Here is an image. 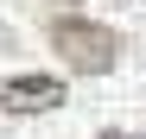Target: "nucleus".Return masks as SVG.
<instances>
[{
	"label": "nucleus",
	"instance_id": "3",
	"mask_svg": "<svg viewBox=\"0 0 146 139\" xmlns=\"http://www.w3.org/2000/svg\"><path fill=\"white\" fill-rule=\"evenodd\" d=\"M95 139H146V133H114V127H102V133H95Z\"/></svg>",
	"mask_w": 146,
	"mask_h": 139
},
{
	"label": "nucleus",
	"instance_id": "2",
	"mask_svg": "<svg viewBox=\"0 0 146 139\" xmlns=\"http://www.w3.org/2000/svg\"><path fill=\"white\" fill-rule=\"evenodd\" d=\"M0 101L13 114H44V108H64V82L57 76H13V82H0Z\"/></svg>",
	"mask_w": 146,
	"mask_h": 139
},
{
	"label": "nucleus",
	"instance_id": "1",
	"mask_svg": "<svg viewBox=\"0 0 146 139\" xmlns=\"http://www.w3.org/2000/svg\"><path fill=\"white\" fill-rule=\"evenodd\" d=\"M51 51L76 70V76H102L114 63V51H121V38L108 26H89V19H57L51 26Z\"/></svg>",
	"mask_w": 146,
	"mask_h": 139
}]
</instances>
